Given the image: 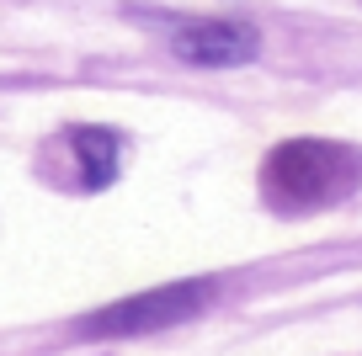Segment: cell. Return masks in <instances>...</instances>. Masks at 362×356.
I'll use <instances>...</instances> for the list:
<instances>
[{
    "mask_svg": "<svg viewBox=\"0 0 362 356\" xmlns=\"http://www.w3.org/2000/svg\"><path fill=\"white\" fill-rule=\"evenodd\" d=\"M214 303V282H165V287H144L134 298H117L107 309L80 319V340H117V335H149L165 324H187L192 314H203Z\"/></svg>",
    "mask_w": 362,
    "mask_h": 356,
    "instance_id": "obj_2",
    "label": "cell"
},
{
    "mask_svg": "<svg viewBox=\"0 0 362 356\" xmlns=\"http://www.w3.org/2000/svg\"><path fill=\"white\" fill-rule=\"evenodd\" d=\"M170 54L192 69H235L261 54V32L250 22H181L170 32Z\"/></svg>",
    "mask_w": 362,
    "mask_h": 356,
    "instance_id": "obj_3",
    "label": "cell"
},
{
    "mask_svg": "<svg viewBox=\"0 0 362 356\" xmlns=\"http://www.w3.org/2000/svg\"><path fill=\"white\" fill-rule=\"evenodd\" d=\"M357 176H362L357 149L330 144V138H288L261 165V191H267L272 208L304 213V208L341 202L357 186Z\"/></svg>",
    "mask_w": 362,
    "mask_h": 356,
    "instance_id": "obj_1",
    "label": "cell"
},
{
    "mask_svg": "<svg viewBox=\"0 0 362 356\" xmlns=\"http://www.w3.org/2000/svg\"><path fill=\"white\" fill-rule=\"evenodd\" d=\"M69 149L80 160V186L86 191H102L117 181V155H123V138L112 128H69Z\"/></svg>",
    "mask_w": 362,
    "mask_h": 356,
    "instance_id": "obj_4",
    "label": "cell"
}]
</instances>
